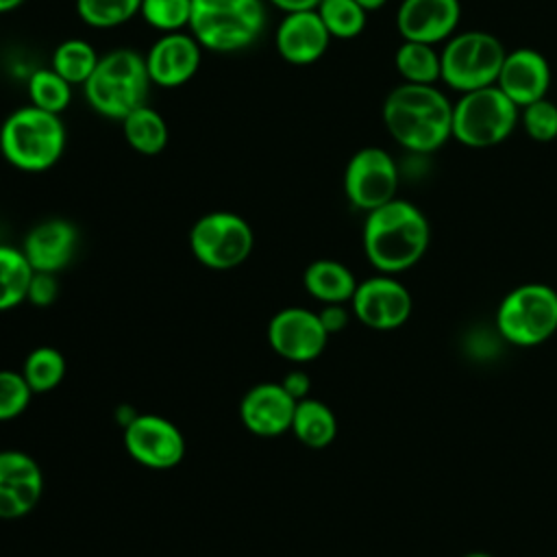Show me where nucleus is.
Returning <instances> with one entry per match:
<instances>
[{"mask_svg":"<svg viewBox=\"0 0 557 557\" xmlns=\"http://www.w3.org/2000/svg\"><path fill=\"white\" fill-rule=\"evenodd\" d=\"M315 11L331 39H355L366 28L368 11L355 0H320Z\"/></svg>","mask_w":557,"mask_h":557,"instance_id":"nucleus-29","label":"nucleus"},{"mask_svg":"<svg viewBox=\"0 0 557 557\" xmlns=\"http://www.w3.org/2000/svg\"><path fill=\"white\" fill-rule=\"evenodd\" d=\"M496 87L518 107H527L540 98H546L550 87L548 59L535 48L507 50L500 65Z\"/></svg>","mask_w":557,"mask_h":557,"instance_id":"nucleus-17","label":"nucleus"},{"mask_svg":"<svg viewBox=\"0 0 557 557\" xmlns=\"http://www.w3.org/2000/svg\"><path fill=\"white\" fill-rule=\"evenodd\" d=\"M331 35L315 9L285 13L274 33V46L283 61L292 65L315 63L329 48Z\"/></svg>","mask_w":557,"mask_h":557,"instance_id":"nucleus-19","label":"nucleus"},{"mask_svg":"<svg viewBox=\"0 0 557 557\" xmlns=\"http://www.w3.org/2000/svg\"><path fill=\"white\" fill-rule=\"evenodd\" d=\"M202 46L191 33H163L146 54V67L152 85L181 87L200 67Z\"/></svg>","mask_w":557,"mask_h":557,"instance_id":"nucleus-15","label":"nucleus"},{"mask_svg":"<svg viewBox=\"0 0 557 557\" xmlns=\"http://www.w3.org/2000/svg\"><path fill=\"white\" fill-rule=\"evenodd\" d=\"M394 65L403 83L437 85L442 78L440 52L431 44L403 39V44L394 52Z\"/></svg>","mask_w":557,"mask_h":557,"instance_id":"nucleus-24","label":"nucleus"},{"mask_svg":"<svg viewBox=\"0 0 557 557\" xmlns=\"http://www.w3.org/2000/svg\"><path fill=\"white\" fill-rule=\"evenodd\" d=\"M139 15L161 33H176L189 28L191 0H141Z\"/></svg>","mask_w":557,"mask_h":557,"instance_id":"nucleus-31","label":"nucleus"},{"mask_svg":"<svg viewBox=\"0 0 557 557\" xmlns=\"http://www.w3.org/2000/svg\"><path fill=\"white\" fill-rule=\"evenodd\" d=\"M520 109L496 87H481L453 102V139L466 148H492L509 139Z\"/></svg>","mask_w":557,"mask_h":557,"instance_id":"nucleus-6","label":"nucleus"},{"mask_svg":"<svg viewBox=\"0 0 557 557\" xmlns=\"http://www.w3.org/2000/svg\"><path fill=\"white\" fill-rule=\"evenodd\" d=\"M411 294L394 274H376L361 283L350 298L355 318L374 331L400 329L411 315Z\"/></svg>","mask_w":557,"mask_h":557,"instance_id":"nucleus-12","label":"nucleus"},{"mask_svg":"<svg viewBox=\"0 0 557 557\" xmlns=\"http://www.w3.org/2000/svg\"><path fill=\"white\" fill-rule=\"evenodd\" d=\"M255 246L252 226L233 211H211L200 215L189 231L191 255L211 270L242 265Z\"/></svg>","mask_w":557,"mask_h":557,"instance_id":"nucleus-9","label":"nucleus"},{"mask_svg":"<svg viewBox=\"0 0 557 557\" xmlns=\"http://www.w3.org/2000/svg\"><path fill=\"white\" fill-rule=\"evenodd\" d=\"M355 2H357L359 7H363V9L370 13V11H376V9H381V7H383L387 0H355Z\"/></svg>","mask_w":557,"mask_h":557,"instance_id":"nucleus-38","label":"nucleus"},{"mask_svg":"<svg viewBox=\"0 0 557 557\" xmlns=\"http://www.w3.org/2000/svg\"><path fill=\"white\" fill-rule=\"evenodd\" d=\"M292 433L307 448H326L337 435L335 413L322 400L307 396L296 403Z\"/></svg>","mask_w":557,"mask_h":557,"instance_id":"nucleus-22","label":"nucleus"},{"mask_svg":"<svg viewBox=\"0 0 557 557\" xmlns=\"http://www.w3.org/2000/svg\"><path fill=\"white\" fill-rule=\"evenodd\" d=\"M305 289L320 302H350L355 289H357V278L339 261L333 259H318L307 265L302 274Z\"/></svg>","mask_w":557,"mask_h":557,"instance_id":"nucleus-21","label":"nucleus"},{"mask_svg":"<svg viewBox=\"0 0 557 557\" xmlns=\"http://www.w3.org/2000/svg\"><path fill=\"white\" fill-rule=\"evenodd\" d=\"M33 389L22 372L0 370V420H13L28 407Z\"/></svg>","mask_w":557,"mask_h":557,"instance_id":"nucleus-33","label":"nucleus"},{"mask_svg":"<svg viewBox=\"0 0 557 557\" xmlns=\"http://www.w3.org/2000/svg\"><path fill=\"white\" fill-rule=\"evenodd\" d=\"M505 54L503 41L487 30L455 33L440 50V81L457 94L496 85Z\"/></svg>","mask_w":557,"mask_h":557,"instance_id":"nucleus-8","label":"nucleus"},{"mask_svg":"<svg viewBox=\"0 0 557 557\" xmlns=\"http://www.w3.org/2000/svg\"><path fill=\"white\" fill-rule=\"evenodd\" d=\"M466 557H492V555H487V553H468Z\"/></svg>","mask_w":557,"mask_h":557,"instance_id":"nucleus-40","label":"nucleus"},{"mask_svg":"<svg viewBox=\"0 0 557 557\" xmlns=\"http://www.w3.org/2000/svg\"><path fill=\"white\" fill-rule=\"evenodd\" d=\"M126 453L141 466L168 470L183 461L185 437L181 429L163 416L141 413L124 424Z\"/></svg>","mask_w":557,"mask_h":557,"instance_id":"nucleus-11","label":"nucleus"},{"mask_svg":"<svg viewBox=\"0 0 557 557\" xmlns=\"http://www.w3.org/2000/svg\"><path fill=\"white\" fill-rule=\"evenodd\" d=\"M265 26L263 0H191L189 33L202 50L237 52L259 39Z\"/></svg>","mask_w":557,"mask_h":557,"instance_id":"nucleus-5","label":"nucleus"},{"mask_svg":"<svg viewBox=\"0 0 557 557\" xmlns=\"http://www.w3.org/2000/svg\"><path fill=\"white\" fill-rule=\"evenodd\" d=\"M98 59H100V54L96 52V48L89 41L72 37V39L61 41L54 48L50 67L74 87V85L87 83V78L94 74V70L98 65Z\"/></svg>","mask_w":557,"mask_h":557,"instance_id":"nucleus-26","label":"nucleus"},{"mask_svg":"<svg viewBox=\"0 0 557 557\" xmlns=\"http://www.w3.org/2000/svg\"><path fill=\"white\" fill-rule=\"evenodd\" d=\"M26 91L33 107L44 109L48 113H57V115H61L72 100V85L52 67L35 70L28 76Z\"/></svg>","mask_w":557,"mask_h":557,"instance_id":"nucleus-27","label":"nucleus"},{"mask_svg":"<svg viewBox=\"0 0 557 557\" xmlns=\"http://www.w3.org/2000/svg\"><path fill=\"white\" fill-rule=\"evenodd\" d=\"M65 139L61 117L33 104L11 111L0 126V152L22 172L50 170L63 157Z\"/></svg>","mask_w":557,"mask_h":557,"instance_id":"nucleus-4","label":"nucleus"},{"mask_svg":"<svg viewBox=\"0 0 557 557\" xmlns=\"http://www.w3.org/2000/svg\"><path fill=\"white\" fill-rule=\"evenodd\" d=\"M398 183V163L379 146L359 148L344 170V194L352 207L366 213L394 200Z\"/></svg>","mask_w":557,"mask_h":557,"instance_id":"nucleus-10","label":"nucleus"},{"mask_svg":"<svg viewBox=\"0 0 557 557\" xmlns=\"http://www.w3.org/2000/svg\"><path fill=\"white\" fill-rule=\"evenodd\" d=\"M318 318H320L324 331H326L329 335H333V333H339V331H344V329L348 326L350 313H348V309L344 307V302H329V305H324V307L318 311Z\"/></svg>","mask_w":557,"mask_h":557,"instance_id":"nucleus-35","label":"nucleus"},{"mask_svg":"<svg viewBox=\"0 0 557 557\" xmlns=\"http://www.w3.org/2000/svg\"><path fill=\"white\" fill-rule=\"evenodd\" d=\"M268 342L276 355L294 363H307L322 355L329 342L318 311L287 307L272 315L268 324Z\"/></svg>","mask_w":557,"mask_h":557,"instance_id":"nucleus-13","label":"nucleus"},{"mask_svg":"<svg viewBox=\"0 0 557 557\" xmlns=\"http://www.w3.org/2000/svg\"><path fill=\"white\" fill-rule=\"evenodd\" d=\"M26 0H0V13H9L15 11L17 7H22Z\"/></svg>","mask_w":557,"mask_h":557,"instance_id":"nucleus-39","label":"nucleus"},{"mask_svg":"<svg viewBox=\"0 0 557 557\" xmlns=\"http://www.w3.org/2000/svg\"><path fill=\"white\" fill-rule=\"evenodd\" d=\"M150 76L146 54L133 48H115L100 54L94 74L83 85L87 104L111 120H124L148 102Z\"/></svg>","mask_w":557,"mask_h":557,"instance_id":"nucleus-3","label":"nucleus"},{"mask_svg":"<svg viewBox=\"0 0 557 557\" xmlns=\"http://www.w3.org/2000/svg\"><path fill=\"white\" fill-rule=\"evenodd\" d=\"M120 122H122L124 139L135 152L146 154V157H154L168 146V137H170L168 124H165L163 115L157 109L148 107V102L133 109Z\"/></svg>","mask_w":557,"mask_h":557,"instance_id":"nucleus-23","label":"nucleus"},{"mask_svg":"<svg viewBox=\"0 0 557 557\" xmlns=\"http://www.w3.org/2000/svg\"><path fill=\"white\" fill-rule=\"evenodd\" d=\"M22 374L33 394L54 389L65 376V357L52 346H39L28 352Z\"/></svg>","mask_w":557,"mask_h":557,"instance_id":"nucleus-28","label":"nucleus"},{"mask_svg":"<svg viewBox=\"0 0 557 557\" xmlns=\"http://www.w3.org/2000/svg\"><path fill=\"white\" fill-rule=\"evenodd\" d=\"M78 246V231L70 220L48 218L35 224L22 244L30 268L35 272H61L74 257Z\"/></svg>","mask_w":557,"mask_h":557,"instance_id":"nucleus-20","label":"nucleus"},{"mask_svg":"<svg viewBox=\"0 0 557 557\" xmlns=\"http://www.w3.org/2000/svg\"><path fill=\"white\" fill-rule=\"evenodd\" d=\"M270 4H274V7L281 9L283 13H296V11H311V9H318L320 0H270Z\"/></svg>","mask_w":557,"mask_h":557,"instance_id":"nucleus-37","label":"nucleus"},{"mask_svg":"<svg viewBox=\"0 0 557 557\" xmlns=\"http://www.w3.org/2000/svg\"><path fill=\"white\" fill-rule=\"evenodd\" d=\"M381 115L389 137L416 157L453 139V102L437 85H396L387 91Z\"/></svg>","mask_w":557,"mask_h":557,"instance_id":"nucleus-1","label":"nucleus"},{"mask_svg":"<svg viewBox=\"0 0 557 557\" xmlns=\"http://www.w3.org/2000/svg\"><path fill=\"white\" fill-rule=\"evenodd\" d=\"M296 398L281 383H259L250 387L239 405L244 426L261 437H276L292 431Z\"/></svg>","mask_w":557,"mask_h":557,"instance_id":"nucleus-18","label":"nucleus"},{"mask_svg":"<svg viewBox=\"0 0 557 557\" xmlns=\"http://www.w3.org/2000/svg\"><path fill=\"white\" fill-rule=\"evenodd\" d=\"M520 124L524 133L537 144H548L557 139V104L546 96L522 107Z\"/></svg>","mask_w":557,"mask_h":557,"instance_id":"nucleus-32","label":"nucleus"},{"mask_svg":"<svg viewBox=\"0 0 557 557\" xmlns=\"http://www.w3.org/2000/svg\"><path fill=\"white\" fill-rule=\"evenodd\" d=\"M33 272L22 248L0 244V311H9L26 300Z\"/></svg>","mask_w":557,"mask_h":557,"instance_id":"nucleus-25","label":"nucleus"},{"mask_svg":"<svg viewBox=\"0 0 557 557\" xmlns=\"http://www.w3.org/2000/svg\"><path fill=\"white\" fill-rule=\"evenodd\" d=\"M59 296V281L54 272H33L26 300L35 307H50Z\"/></svg>","mask_w":557,"mask_h":557,"instance_id":"nucleus-34","label":"nucleus"},{"mask_svg":"<svg viewBox=\"0 0 557 557\" xmlns=\"http://www.w3.org/2000/svg\"><path fill=\"white\" fill-rule=\"evenodd\" d=\"M141 0H76L78 17L94 28H115L139 13Z\"/></svg>","mask_w":557,"mask_h":557,"instance_id":"nucleus-30","label":"nucleus"},{"mask_svg":"<svg viewBox=\"0 0 557 557\" xmlns=\"http://www.w3.org/2000/svg\"><path fill=\"white\" fill-rule=\"evenodd\" d=\"M281 385L289 392V396H294L296 400H302L309 396L311 389V379L302 372V370H292L285 374V379L281 381Z\"/></svg>","mask_w":557,"mask_h":557,"instance_id":"nucleus-36","label":"nucleus"},{"mask_svg":"<svg viewBox=\"0 0 557 557\" xmlns=\"http://www.w3.org/2000/svg\"><path fill=\"white\" fill-rule=\"evenodd\" d=\"M44 494L39 463L22 450H0V518L17 520L30 513Z\"/></svg>","mask_w":557,"mask_h":557,"instance_id":"nucleus-14","label":"nucleus"},{"mask_svg":"<svg viewBox=\"0 0 557 557\" xmlns=\"http://www.w3.org/2000/svg\"><path fill=\"white\" fill-rule=\"evenodd\" d=\"M500 339L520 348L544 344L557 333V292L546 283H522L496 309Z\"/></svg>","mask_w":557,"mask_h":557,"instance_id":"nucleus-7","label":"nucleus"},{"mask_svg":"<svg viewBox=\"0 0 557 557\" xmlns=\"http://www.w3.org/2000/svg\"><path fill=\"white\" fill-rule=\"evenodd\" d=\"M431 239L429 220L409 200L394 198L366 213L363 252L381 274H398L416 265Z\"/></svg>","mask_w":557,"mask_h":557,"instance_id":"nucleus-2","label":"nucleus"},{"mask_svg":"<svg viewBox=\"0 0 557 557\" xmlns=\"http://www.w3.org/2000/svg\"><path fill=\"white\" fill-rule=\"evenodd\" d=\"M459 0H403L396 11V28L403 39L440 44L457 33Z\"/></svg>","mask_w":557,"mask_h":557,"instance_id":"nucleus-16","label":"nucleus"}]
</instances>
